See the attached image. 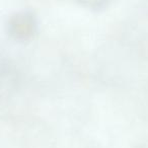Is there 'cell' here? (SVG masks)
<instances>
[{
	"label": "cell",
	"mask_w": 148,
	"mask_h": 148,
	"mask_svg": "<svg viewBox=\"0 0 148 148\" xmlns=\"http://www.w3.org/2000/svg\"><path fill=\"white\" fill-rule=\"evenodd\" d=\"M35 32V21L27 13L17 14L10 23V33L16 39H27Z\"/></svg>",
	"instance_id": "6da1fadb"
},
{
	"label": "cell",
	"mask_w": 148,
	"mask_h": 148,
	"mask_svg": "<svg viewBox=\"0 0 148 148\" xmlns=\"http://www.w3.org/2000/svg\"><path fill=\"white\" fill-rule=\"evenodd\" d=\"M80 1L89 7H101L103 4H105L107 0H80Z\"/></svg>",
	"instance_id": "7a4b0ae2"
}]
</instances>
